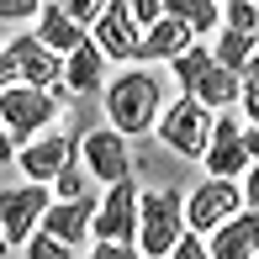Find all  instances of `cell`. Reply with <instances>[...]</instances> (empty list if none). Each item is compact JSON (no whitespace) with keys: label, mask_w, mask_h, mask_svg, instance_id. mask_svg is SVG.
Wrapping results in <instances>:
<instances>
[{"label":"cell","mask_w":259,"mask_h":259,"mask_svg":"<svg viewBox=\"0 0 259 259\" xmlns=\"http://www.w3.org/2000/svg\"><path fill=\"white\" fill-rule=\"evenodd\" d=\"M106 64H111V58L101 53V42L90 37V42H79L74 53L64 58V90L69 96H96V90H106Z\"/></svg>","instance_id":"9a60e30c"},{"label":"cell","mask_w":259,"mask_h":259,"mask_svg":"<svg viewBox=\"0 0 259 259\" xmlns=\"http://www.w3.org/2000/svg\"><path fill=\"white\" fill-rule=\"evenodd\" d=\"M106 116H111V127L127 133V138L154 133L159 116H164V79L154 69H143V64H127L122 74L106 85Z\"/></svg>","instance_id":"6da1fadb"},{"label":"cell","mask_w":259,"mask_h":259,"mask_svg":"<svg viewBox=\"0 0 259 259\" xmlns=\"http://www.w3.org/2000/svg\"><path fill=\"white\" fill-rule=\"evenodd\" d=\"M74 196H90V169L79 159L53 175V201H74Z\"/></svg>","instance_id":"44dd1931"},{"label":"cell","mask_w":259,"mask_h":259,"mask_svg":"<svg viewBox=\"0 0 259 259\" xmlns=\"http://www.w3.org/2000/svg\"><path fill=\"white\" fill-rule=\"evenodd\" d=\"M243 116H249V127H259V85H243Z\"/></svg>","instance_id":"f546056e"},{"label":"cell","mask_w":259,"mask_h":259,"mask_svg":"<svg viewBox=\"0 0 259 259\" xmlns=\"http://www.w3.org/2000/svg\"><path fill=\"white\" fill-rule=\"evenodd\" d=\"M211 127H217V111H211V106H201L196 96H175V106H164V116H159L154 133L164 138L169 154H180V159H206Z\"/></svg>","instance_id":"277c9868"},{"label":"cell","mask_w":259,"mask_h":259,"mask_svg":"<svg viewBox=\"0 0 259 259\" xmlns=\"http://www.w3.org/2000/svg\"><path fill=\"white\" fill-rule=\"evenodd\" d=\"M169 69H175L180 96H196L201 106H211V111H228V106L243 101V74L228 69V64H217V53H211L206 42H191Z\"/></svg>","instance_id":"7a4b0ae2"},{"label":"cell","mask_w":259,"mask_h":259,"mask_svg":"<svg viewBox=\"0 0 259 259\" xmlns=\"http://www.w3.org/2000/svg\"><path fill=\"white\" fill-rule=\"evenodd\" d=\"M196 42V32L175 16H159L154 27H143V64H175L185 48Z\"/></svg>","instance_id":"e0dca14e"},{"label":"cell","mask_w":259,"mask_h":259,"mask_svg":"<svg viewBox=\"0 0 259 259\" xmlns=\"http://www.w3.org/2000/svg\"><path fill=\"white\" fill-rule=\"evenodd\" d=\"M6 249H11V243H6V228H0V259H6Z\"/></svg>","instance_id":"e575fe53"},{"label":"cell","mask_w":259,"mask_h":259,"mask_svg":"<svg viewBox=\"0 0 259 259\" xmlns=\"http://www.w3.org/2000/svg\"><path fill=\"white\" fill-rule=\"evenodd\" d=\"M79 154H85L90 180L116 185V180L133 175V138L116 133V127H96V133H85V148H79Z\"/></svg>","instance_id":"30bf717a"},{"label":"cell","mask_w":259,"mask_h":259,"mask_svg":"<svg viewBox=\"0 0 259 259\" xmlns=\"http://www.w3.org/2000/svg\"><path fill=\"white\" fill-rule=\"evenodd\" d=\"M90 259H143V249H138V243H111V238H101L96 249H90Z\"/></svg>","instance_id":"4316f807"},{"label":"cell","mask_w":259,"mask_h":259,"mask_svg":"<svg viewBox=\"0 0 259 259\" xmlns=\"http://www.w3.org/2000/svg\"><path fill=\"white\" fill-rule=\"evenodd\" d=\"M249 58H254V32H238V27H222L217 32V64H228V69H249Z\"/></svg>","instance_id":"ffe728a7"},{"label":"cell","mask_w":259,"mask_h":259,"mask_svg":"<svg viewBox=\"0 0 259 259\" xmlns=\"http://www.w3.org/2000/svg\"><path fill=\"white\" fill-rule=\"evenodd\" d=\"M254 6H259V0H254Z\"/></svg>","instance_id":"d590c367"},{"label":"cell","mask_w":259,"mask_h":259,"mask_svg":"<svg viewBox=\"0 0 259 259\" xmlns=\"http://www.w3.org/2000/svg\"><path fill=\"white\" fill-rule=\"evenodd\" d=\"M58 6H64L69 16L79 21V27H96V16H101L106 6H111V0H58Z\"/></svg>","instance_id":"cb8c5ba5"},{"label":"cell","mask_w":259,"mask_h":259,"mask_svg":"<svg viewBox=\"0 0 259 259\" xmlns=\"http://www.w3.org/2000/svg\"><path fill=\"white\" fill-rule=\"evenodd\" d=\"M48 206H53V191L42 180H27V185L0 191V228H6V243H27L32 233L42 228V211Z\"/></svg>","instance_id":"9c48e42d"},{"label":"cell","mask_w":259,"mask_h":259,"mask_svg":"<svg viewBox=\"0 0 259 259\" xmlns=\"http://www.w3.org/2000/svg\"><path fill=\"white\" fill-rule=\"evenodd\" d=\"M217 6L222 0H164V16L185 21L196 37H206V32H217Z\"/></svg>","instance_id":"d6986e66"},{"label":"cell","mask_w":259,"mask_h":259,"mask_svg":"<svg viewBox=\"0 0 259 259\" xmlns=\"http://www.w3.org/2000/svg\"><path fill=\"white\" fill-rule=\"evenodd\" d=\"M222 27L259 32V6H254V0H222Z\"/></svg>","instance_id":"603a6c76"},{"label":"cell","mask_w":259,"mask_h":259,"mask_svg":"<svg viewBox=\"0 0 259 259\" xmlns=\"http://www.w3.org/2000/svg\"><path fill=\"white\" fill-rule=\"evenodd\" d=\"M96 206H101V201H90V196L53 201L48 211H42V228H48L53 238H64V243H85V238H90V222H96Z\"/></svg>","instance_id":"2e32d148"},{"label":"cell","mask_w":259,"mask_h":259,"mask_svg":"<svg viewBox=\"0 0 259 259\" xmlns=\"http://www.w3.org/2000/svg\"><path fill=\"white\" fill-rule=\"evenodd\" d=\"M85 133H90V127H85V116L74 111L64 127H58V133H37V138H32V143L16 154V164L27 169V180L53 185V175L64 169V164H74V159H79V148H85Z\"/></svg>","instance_id":"5b68a950"},{"label":"cell","mask_w":259,"mask_h":259,"mask_svg":"<svg viewBox=\"0 0 259 259\" xmlns=\"http://www.w3.org/2000/svg\"><path fill=\"white\" fill-rule=\"evenodd\" d=\"M243 143H249V159H259V127L243 122Z\"/></svg>","instance_id":"d6a6232c"},{"label":"cell","mask_w":259,"mask_h":259,"mask_svg":"<svg viewBox=\"0 0 259 259\" xmlns=\"http://www.w3.org/2000/svg\"><path fill=\"white\" fill-rule=\"evenodd\" d=\"M53 116H58V90H42V85H6L0 90V127L16 143H32Z\"/></svg>","instance_id":"8992f818"},{"label":"cell","mask_w":259,"mask_h":259,"mask_svg":"<svg viewBox=\"0 0 259 259\" xmlns=\"http://www.w3.org/2000/svg\"><path fill=\"white\" fill-rule=\"evenodd\" d=\"M90 233H96V238H111V243H138V185H133V175L106 185V201L96 206Z\"/></svg>","instance_id":"8fae6325"},{"label":"cell","mask_w":259,"mask_h":259,"mask_svg":"<svg viewBox=\"0 0 259 259\" xmlns=\"http://www.w3.org/2000/svg\"><path fill=\"white\" fill-rule=\"evenodd\" d=\"M243 211V185L222 180V175H206L191 196H185V228L191 233H217L228 217Z\"/></svg>","instance_id":"52a82bcc"},{"label":"cell","mask_w":259,"mask_h":259,"mask_svg":"<svg viewBox=\"0 0 259 259\" xmlns=\"http://www.w3.org/2000/svg\"><path fill=\"white\" fill-rule=\"evenodd\" d=\"M11 79H16V64H11V53H0V90H6Z\"/></svg>","instance_id":"1f68e13d"},{"label":"cell","mask_w":259,"mask_h":259,"mask_svg":"<svg viewBox=\"0 0 259 259\" xmlns=\"http://www.w3.org/2000/svg\"><path fill=\"white\" fill-rule=\"evenodd\" d=\"M254 259H259V254H254Z\"/></svg>","instance_id":"8d00e7d4"},{"label":"cell","mask_w":259,"mask_h":259,"mask_svg":"<svg viewBox=\"0 0 259 259\" xmlns=\"http://www.w3.org/2000/svg\"><path fill=\"white\" fill-rule=\"evenodd\" d=\"M42 6H48V0H0V21H27V16H37Z\"/></svg>","instance_id":"484cf974"},{"label":"cell","mask_w":259,"mask_h":259,"mask_svg":"<svg viewBox=\"0 0 259 259\" xmlns=\"http://www.w3.org/2000/svg\"><path fill=\"white\" fill-rule=\"evenodd\" d=\"M37 37L48 42L53 53H64V58H69L79 42H90V27H79V21L69 16L64 6H58V0H48V6L37 11Z\"/></svg>","instance_id":"ac0fdd59"},{"label":"cell","mask_w":259,"mask_h":259,"mask_svg":"<svg viewBox=\"0 0 259 259\" xmlns=\"http://www.w3.org/2000/svg\"><path fill=\"white\" fill-rule=\"evenodd\" d=\"M11 64H16V79L21 85H42V90H53V85H64V53H53L48 42L37 37V32H21V37H11Z\"/></svg>","instance_id":"7c38bea8"},{"label":"cell","mask_w":259,"mask_h":259,"mask_svg":"<svg viewBox=\"0 0 259 259\" xmlns=\"http://www.w3.org/2000/svg\"><path fill=\"white\" fill-rule=\"evenodd\" d=\"M206 254L211 259H254L259 254V206L228 217L217 233H206Z\"/></svg>","instance_id":"5bb4252c"},{"label":"cell","mask_w":259,"mask_h":259,"mask_svg":"<svg viewBox=\"0 0 259 259\" xmlns=\"http://www.w3.org/2000/svg\"><path fill=\"white\" fill-rule=\"evenodd\" d=\"M243 201H249V206H259V159L249 164V169H243Z\"/></svg>","instance_id":"f1b7e54d"},{"label":"cell","mask_w":259,"mask_h":259,"mask_svg":"<svg viewBox=\"0 0 259 259\" xmlns=\"http://www.w3.org/2000/svg\"><path fill=\"white\" fill-rule=\"evenodd\" d=\"M27 259H74V243L53 238V233L42 228V233H32V238H27Z\"/></svg>","instance_id":"7402d4cb"},{"label":"cell","mask_w":259,"mask_h":259,"mask_svg":"<svg viewBox=\"0 0 259 259\" xmlns=\"http://www.w3.org/2000/svg\"><path fill=\"white\" fill-rule=\"evenodd\" d=\"M249 143H243V122H233V116L217 111V127H211V148H206V169L222 175V180H238L243 169H249Z\"/></svg>","instance_id":"4fadbf2b"},{"label":"cell","mask_w":259,"mask_h":259,"mask_svg":"<svg viewBox=\"0 0 259 259\" xmlns=\"http://www.w3.org/2000/svg\"><path fill=\"white\" fill-rule=\"evenodd\" d=\"M243 85H259V42H254V58H249V69H243Z\"/></svg>","instance_id":"836d02e7"},{"label":"cell","mask_w":259,"mask_h":259,"mask_svg":"<svg viewBox=\"0 0 259 259\" xmlns=\"http://www.w3.org/2000/svg\"><path fill=\"white\" fill-rule=\"evenodd\" d=\"M90 37L101 42V53L111 58V64H138V58H143V21L133 16V0H111L96 16Z\"/></svg>","instance_id":"ba28073f"},{"label":"cell","mask_w":259,"mask_h":259,"mask_svg":"<svg viewBox=\"0 0 259 259\" xmlns=\"http://www.w3.org/2000/svg\"><path fill=\"white\" fill-rule=\"evenodd\" d=\"M164 259H211V254H206V238H201V233H180V243H175Z\"/></svg>","instance_id":"d4e9b609"},{"label":"cell","mask_w":259,"mask_h":259,"mask_svg":"<svg viewBox=\"0 0 259 259\" xmlns=\"http://www.w3.org/2000/svg\"><path fill=\"white\" fill-rule=\"evenodd\" d=\"M180 233H191L180 191H138V249H143V259L148 254L164 259L180 243Z\"/></svg>","instance_id":"3957f363"},{"label":"cell","mask_w":259,"mask_h":259,"mask_svg":"<svg viewBox=\"0 0 259 259\" xmlns=\"http://www.w3.org/2000/svg\"><path fill=\"white\" fill-rule=\"evenodd\" d=\"M133 16L143 21V27H154V21L164 16V0H133Z\"/></svg>","instance_id":"83f0119b"},{"label":"cell","mask_w":259,"mask_h":259,"mask_svg":"<svg viewBox=\"0 0 259 259\" xmlns=\"http://www.w3.org/2000/svg\"><path fill=\"white\" fill-rule=\"evenodd\" d=\"M16 154H21V148H16V138H11L6 127H0V164H11V159H16Z\"/></svg>","instance_id":"4dcf8cb0"}]
</instances>
